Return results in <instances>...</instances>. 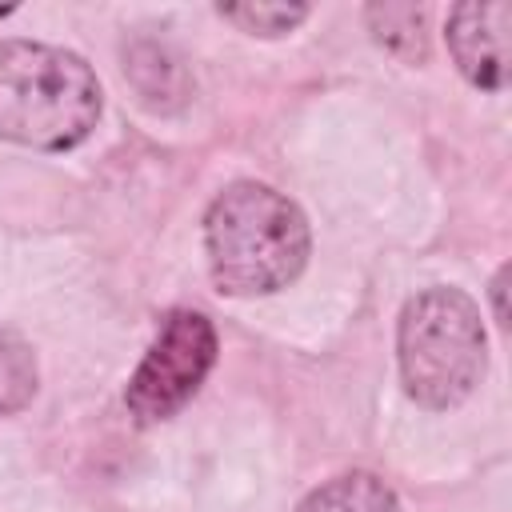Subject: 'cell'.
Instances as JSON below:
<instances>
[{
  "instance_id": "1",
  "label": "cell",
  "mask_w": 512,
  "mask_h": 512,
  "mask_svg": "<svg viewBox=\"0 0 512 512\" xmlns=\"http://www.w3.org/2000/svg\"><path fill=\"white\" fill-rule=\"evenodd\" d=\"M208 268L228 296H272L288 288L312 252L304 212L256 180L228 184L204 216Z\"/></svg>"
},
{
  "instance_id": "2",
  "label": "cell",
  "mask_w": 512,
  "mask_h": 512,
  "mask_svg": "<svg viewBox=\"0 0 512 512\" xmlns=\"http://www.w3.org/2000/svg\"><path fill=\"white\" fill-rule=\"evenodd\" d=\"M100 108V80L84 56L36 40H0V140L68 152L92 136Z\"/></svg>"
},
{
  "instance_id": "3",
  "label": "cell",
  "mask_w": 512,
  "mask_h": 512,
  "mask_svg": "<svg viewBox=\"0 0 512 512\" xmlns=\"http://www.w3.org/2000/svg\"><path fill=\"white\" fill-rule=\"evenodd\" d=\"M396 360L400 384L420 408L448 412L464 404L488 364V336L476 300L444 284L416 292L396 324Z\"/></svg>"
},
{
  "instance_id": "4",
  "label": "cell",
  "mask_w": 512,
  "mask_h": 512,
  "mask_svg": "<svg viewBox=\"0 0 512 512\" xmlns=\"http://www.w3.org/2000/svg\"><path fill=\"white\" fill-rule=\"evenodd\" d=\"M216 364V328L196 308H176L160 320L156 340L128 380V412L144 424L176 416Z\"/></svg>"
},
{
  "instance_id": "5",
  "label": "cell",
  "mask_w": 512,
  "mask_h": 512,
  "mask_svg": "<svg viewBox=\"0 0 512 512\" xmlns=\"http://www.w3.org/2000/svg\"><path fill=\"white\" fill-rule=\"evenodd\" d=\"M508 32H512V4L504 0H468L448 12V32H444L448 52L472 88L484 92L508 88L512 76Z\"/></svg>"
},
{
  "instance_id": "6",
  "label": "cell",
  "mask_w": 512,
  "mask_h": 512,
  "mask_svg": "<svg viewBox=\"0 0 512 512\" xmlns=\"http://www.w3.org/2000/svg\"><path fill=\"white\" fill-rule=\"evenodd\" d=\"M124 76L132 80L140 104H148L152 112H172L188 96V76L180 60L156 40H136L124 48Z\"/></svg>"
},
{
  "instance_id": "7",
  "label": "cell",
  "mask_w": 512,
  "mask_h": 512,
  "mask_svg": "<svg viewBox=\"0 0 512 512\" xmlns=\"http://www.w3.org/2000/svg\"><path fill=\"white\" fill-rule=\"evenodd\" d=\"M296 512H400V500L372 472H340L312 488Z\"/></svg>"
},
{
  "instance_id": "8",
  "label": "cell",
  "mask_w": 512,
  "mask_h": 512,
  "mask_svg": "<svg viewBox=\"0 0 512 512\" xmlns=\"http://www.w3.org/2000/svg\"><path fill=\"white\" fill-rule=\"evenodd\" d=\"M368 32L376 44H384L392 56L416 64L428 56V28H424V8L416 4H368L364 8Z\"/></svg>"
},
{
  "instance_id": "9",
  "label": "cell",
  "mask_w": 512,
  "mask_h": 512,
  "mask_svg": "<svg viewBox=\"0 0 512 512\" xmlns=\"http://www.w3.org/2000/svg\"><path fill=\"white\" fill-rule=\"evenodd\" d=\"M36 396V356L28 340L0 324V416L20 412Z\"/></svg>"
},
{
  "instance_id": "10",
  "label": "cell",
  "mask_w": 512,
  "mask_h": 512,
  "mask_svg": "<svg viewBox=\"0 0 512 512\" xmlns=\"http://www.w3.org/2000/svg\"><path fill=\"white\" fill-rule=\"evenodd\" d=\"M216 12L228 24H236L240 32H248V36H284L296 24H304L312 8L308 4H264V0H252V4H220Z\"/></svg>"
},
{
  "instance_id": "11",
  "label": "cell",
  "mask_w": 512,
  "mask_h": 512,
  "mask_svg": "<svg viewBox=\"0 0 512 512\" xmlns=\"http://www.w3.org/2000/svg\"><path fill=\"white\" fill-rule=\"evenodd\" d=\"M488 292H492V308H496L492 316H496V324L504 328V324H508V308H504V292H508V264H504V268H500V272L492 276Z\"/></svg>"
},
{
  "instance_id": "12",
  "label": "cell",
  "mask_w": 512,
  "mask_h": 512,
  "mask_svg": "<svg viewBox=\"0 0 512 512\" xmlns=\"http://www.w3.org/2000/svg\"><path fill=\"white\" fill-rule=\"evenodd\" d=\"M8 12H16V4H0V16H8Z\"/></svg>"
}]
</instances>
